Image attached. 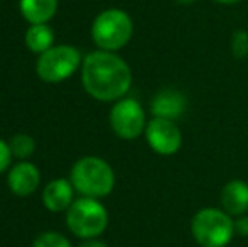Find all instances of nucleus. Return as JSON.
<instances>
[{
    "mask_svg": "<svg viewBox=\"0 0 248 247\" xmlns=\"http://www.w3.org/2000/svg\"><path fill=\"white\" fill-rule=\"evenodd\" d=\"M78 247H108V246H107V242L98 241V239H88V241H85Z\"/></svg>",
    "mask_w": 248,
    "mask_h": 247,
    "instance_id": "nucleus-20",
    "label": "nucleus"
},
{
    "mask_svg": "<svg viewBox=\"0 0 248 247\" xmlns=\"http://www.w3.org/2000/svg\"><path fill=\"white\" fill-rule=\"evenodd\" d=\"M69 181L81 197L105 198L115 188V171L110 163L98 156H85L73 165Z\"/></svg>",
    "mask_w": 248,
    "mask_h": 247,
    "instance_id": "nucleus-2",
    "label": "nucleus"
},
{
    "mask_svg": "<svg viewBox=\"0 0 248 247\" xmlns=\"http://www.w3.org/2000/svg\"><path fill=\"white\" fill-rule=\"evenodd\" d=\"M216 3H221V5H236V3L243 2V0H213Z\"/></svg>",
    "mask_w": 248,
    "mask_h": 247,
    "instance_id": "nucleus-21",
    "label": "nucleus"
},
{
    "mask_svg": "<svg viewBox=\"0 0 248 247\" xmlns=\"http://www.w3.org/2000/svg\"><path fill=\"white\" fill-rule=\"evenodd\" d=\"M66 225L83 241L98 239L108 227V210L96 198L81 197L66 210Z\"/></svg>",
    "mask_w": 248,
    "mask_h": 247,
    "instance_id": "nucleus-5",
    "label": "nucleus"
},
{
    "mask_svg": "<svg viewBox=\"0 0 248 247\" xmlns=\"http://www.w3.org/2000/svg\"><path fill=\"white\" fill-rule=\"evenodd\" d=\"M81 82L92 99L117 102L130 92L134 75L128 63L117 53L96 49L81 63Z\"/></svg>",
    "mask_w": 248,
    "mask_h": 247,
    "instance_id": "nucleus-1",
    "label": "nucleus"
},
{
    "mask_svg": "<svg viewBox=\"0 0 248 247\" xmlns=\"http://www.w3.org/2000/svg\"><path fill=\"white\" fill-rule=\"evenodd\" d=\"M235 234L240 237H248V215L235 217Z\"/></svg>",
    "mask_w": 248,
    "mask_h": 247,
    "instance_id": "nucleus-19",
    "label": "nucleus"
},
{
    "mask_svg": "<svg viewBox=\"0 0 248 247\" xmlns=\"http://www.w3.org/2000/svg\"><path fill=\"white\" fill-rule=\"evenodd\" d=\"M81 63V53L75 46L59 44L39 54L36 63V73L46 83H61L75 75Z\"/></svg>",
    "mask_w": 248,
    "mask_h": 247,
    "instance_id": "nucleus-6",
    "label": "nucleus"
},
{
    "mask_svg": "<svg viewBox=\"0 0 248 247\" xmlns=\"http://www.w3.org/2000/svg\"><path fill=\"white\" fill-rule=\"evenodd\" d=\"M19 9L31 26L47 24L58 10V0H20Z\"/></svg>",
    "mask_w": 248,
    "mask_h": 247,
    "instance_id": "nucleus-13",
    "label": "nucleus"
},
{
    "mask_svg": "<svg viewBox=\"0 0 248 247\" xmlns=\"http://www.w3.org/2000/svg\"><path fill=\"white\" fill-rule=\"evenodd\" d=\"M221 208L233 218L248 212V183L240 178H233L225 183L219 191Z\"/></svg>",
    "mask_w": 248,
    "mask_h": 247,
    "instance_id": "nucleus-11",
    "label": "nucleus"
},
{
    "mask_svg": "<svg viewBox=\"0 0 248 247\" xmlns=\"http://www.w3.org/2000/svg\"><path fill=\"white\" fill-rule=\"evenodd\" d=\"M41 183V173L36 165L29 161H19L9 169L7 185L17 197H29Z\"/></svg>",
    "mask_w": 248,
    "mask_h": 247,
    "instance_id": "nucleus-10",
    "label": "nucleus"
},
{
    "mask_svg": "<svg viewBox=\"0 0 248 247\" xmlns=\"http://www.w3.org/2000/svg\"><path fill=\"white\" fill-rule=\"evenodd\" d=\"M10 161H12V151H10L9 142L0 139V173L10 168Z\"/></svg>",
    "mask_w": 248,
    "mask_h": 247,
    "instance_id": "nucleus-18",
    "label": "nucleus"
},
{
    "mask_svg": "<svg viewBox=\"0 0 248 247\" xmlns=\"http://www.w3.org/2000/svg\"><path fill=\"white\" fill-rule=\"evenodd\" d=\"M189 100L184 92L177 88H162L150 100V114L159 119L177 120L186 114Z\"/></svg>",
    "mask_w": 248,
    "mask_h": 247,
    "instance_id": "nucleus-9",
    "label": "nucleus"
},
{
    "mask_svg": "<svg viewBox=\"0 0 248 247\" xmlns=\"http://www.w3.org/2000/svg\"><path fill=\"white\" fill-rule=\"evenodd\" d=\"M144 135L149 148L164 158L177 154L183 148V131L176 120L152 117L147 122Z\"/></svg>",
    "mask_w": 248,
    "mask_h": 247,
    "instance_id": "nucleus-8",
    "label": "nucleus"
},
{
    "mask_svg": "<svg viewBox=\"0 0 248 247\" xmlns=\"http://www.w3.org/2000/svg\"><path fill=\"white\" fill-rule=\"evenodd\" d=\"M32 247H71V244H69V241L62 234L54 231H47L34 239Z\"/></svg>",
    "mask_w": 248,
    "mask_h": 247,
    "instance_id": "nucleus-17",
    "label": "nucleus"
},
{
    "mask_svg": "<svg viewBox=\"0 0 248 247\" xmlns=\"http://www.w3.org/2000/svg\"><path fill=\"white\" fill-rule=\"evenodd\" d=\"M174 2H177L179 5H191V3L198 2V0H174Z\"/></svg>",
    "mask_w": 248,
    "mask_h": 247,
    "instance_id": "nucleus-22",
    "label": "nucleus"
},
{
    "mask_svg": "<svg viewBox=\"0 0 248 247\" xmlns=\"http://www.w3.org/2000/svg\"><path fill=\"white\" fill-rule=\"evenodd\" d=\"M9 146L10 151H12V156L22 159V161L31 158L34 154V151H36V141L29 134H16L10 139Z\"/></svg>",
    "mask_w": 248,
    "mask_h": 247,
    "instance_id": "nucleus-15",
    "label": "nucleus"
},
{
    "mask_svg": "<svg viewBox=\"0 0 248 247\" xmlns=\"http://www.w3.org/2000/svg\"><path fill=\"white\" fill-rule=\"evenodd\" d=\"M191 235L199 247H228L235 237V218L223 208H199L191 218Z\"/></svg>",
    "mask_w": 248,
    "mask_h": 247,
    "instance_id": "nucleus-3",
    "label": "nucleus"
},
{
    "mask_svg": "<svg viewBox=\"0 0 248 247\" xmlns=\"http://www.w3.org/2000/svg\"><path fill=\"white\" fill-rule=\"evenodd\" d=\"M134 36V20L122 9H107L92 24V39L98 49L117 53L130 43Z\"/></svg>",
    "mask_w": 248,
    "mask_h": 247,
    "instance_id": "nucleus-4",
    "label": "nucleus"
},
{
    "mask_svg": "<svg viewBox=\"0 0 248 247\" xmlns=\"http://www.w3.org/2000/svg\"><path fill=\"white\" fill-rule=\"evenodd\" d=\"M75 186L64 178H56L46 185L43 191V203L49 212H66L75 201Z\"/></svg>",
    "mask_w": 248,
    "mask_h": 247,
    "instance_id": "nucleus-12",
    "label": "nucleus"
},
{
    "mask_svg": "<svg viewBox=\"0 0 248 247\" xmlns=\"http://www.w3.org/2000/svg\"><path fill=\"white\" fill-rule=\"evenodd\" d=\"M230 51L236 60H245L248 56V31L236 29L230 39Z\"/></svg>",
    "mask_w": 248,
    "mask_h": 247,
    "instance_id": "nucleus-16",
    "label": "nucleus"
},
{
    "mask_svg": "<svg viewBox=\"0 0 248 247\" xmlns=\"http://www.w3.org/2000/svg\"><path fill=\"white\" fill-rule=\"evenodd\" d=\"M26 46L29 48L32 53L43 54L47 49H51L54 46V33L47 24H32L29 29L26 31Z\"/></svg>",
    "mask_w": 248,
    "mask_h": 247,
    "instance_id": "nucleus-14",
    "label": "nucleus"
},
{
    "mask_svg": "<svg viewBox=\"0 0 248 247\" xmlns=\"http://www.w3.org/2000/svg\"><path fill=\"white\" fill-rule=\"evenodd\" d=\"M108 119L115 135L124 141H135L137 137H140L149 122L142 103L132 97L117 100L111 107Z\"/></svg>",
    "mask_w": 248,
    "mask_h": 247,
    "instance_id": "nucleus-7",
    "label": "nucleus"
}]
</instances>
